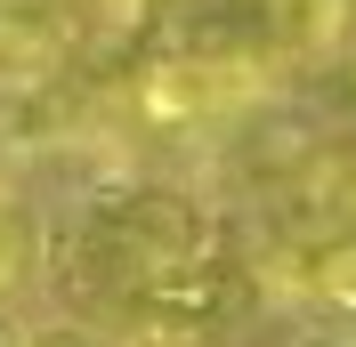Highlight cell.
<instances>
[{"label": "cell", "mask_w": 356, "mask_h": 347, "mask_svg": "<svg viewBox=\"0 0 356 347\" xmlns=\"http://www.w3.org/2000/svg\"><path fill=\"white\" fill-rule=\"evenodd\" d=\"M259 57L275 73H324L356 49V0H251Z\"/></svg>", "instance_id": "277c9868"}, {"label": "cell", "mask_w": 356, "mask_h": 347, "mask_svg": "<svg viewBox=\"0 0 356 347\" xmlns=\"http://www.w3.org/2000/svg\"><path fill=\"white\" fill-rule=\"evenodd\" d=\"M65 57H73V41H65L57 0H0V105L57 81Z\"/></svg>", "instance_id": "5b68a950"}, {"label": "cell", "mask_w": 356, "mask_h": 347, "mask_svg": "<svg viewBox=\"0 0 356 347\" xmlns=\"http://www.w3.org/2000/svg\"><path fill=\"white\" fill-rule=\"evenodd\" d=\"M275 89H284V73L251 49H146L130 73V121L195 137V130H227V121L275 105Z\"/></svg>", "instance_id": "3957f363"}, {"label": "cell", "mask_w": 356, "mask_h": 347, "mask_svg": "<svg viewBox=\"0 0 356 347\" xmlns=\"http://www.w3.org/2000/svg\"><path fill=\"white\" fill-rule=\"evenodd\" d=\"M202 242H219V218L195 186L146 178V170L89 178L41 235V282L57 299H73L89 323H113L138 282L195 259Z\"/></svg>", "instance_id": "6da1fadb"}, {"label": "cell", "mask_w": 356, "mask_h": 347, "mask_svg": "<svg viewBox=\"0 0 356 347\" xmlns=\"http://www.w3.org/2000/svg\"><path fill=\"white\" fill-rule=\"evenodd\" d=\"M0 202H17V162H8V146H0Z\"/></svg>", "instance_id": "30bf717a"}, {"label": "cell", "mask_w": 356, "mask_h": 347, "mask_svg": "<svg viewBox=\"0 0 356 347\" xmlns=\"http://www.w3.org/2000/svg\"><path fill=\"white\" fill-rule=\"evenodd\" d=\"M291 347H348V331H300Z\"/></svg>", "instance_id": "9c48e42d"}, {"label": "cell", "mask_w": 356, "mask_h": 347, "mask_svg": "<svg viewBox=\"0 0 356 347\" xmlns=\"http://www.w3.org/2000/svg\"><path fill=\"white\" fill-rule=\"evenodd\" d=\"M24 347H130L113 323H89V315H57V323H33Z\"/></svg>", "instance_id": "52a82bcc"}, {"label": "cell", "mask_w": 356, "mask_h": 347, "mask_svg": "<svg viewBox=\"0 0 356 347\" xmlns=\"http://www.w3.org/2000/svg\"><path fill=\"white\" fill-rule=\"evenodd\" d=\"M41 218L24 210V202H0V307L17 299L24 282H41Z\"/></svg>", "instance_id": "8992f818"}, {"label": "cell", "mask_w": 356, "mask_h": 347, "mask_svg": "<svg viewBox=\"0 0 356 347\" xmlns=\"http://www.w3.org/2000/svg\"><path fill=\"white\" fill-rule=\"evenodd\" d=\"M348 347H356V323H348Z\"/></svg>", "instance_id": "8fae6325"}, {"label": "cell", "mask_w": 356, "mask_h": 347, "mask_svg": "<svg viewBox=\"0 0 356 347\" xmlns=\"http://www.w3.org/2000/svg\"><path fill=\"white\" fill-rule=\"evenodd\" d=\"M24 331H33V323H24L17 307H0V347H24Z\"/></svg>", "instance_id": "ba28073f"}, {"label": "cell", "mask_w": 356, "mask_h": 347, "mask_svg": "<svg viewBox=\"0 0 356 347\" xmlns=\"http://www.w3.org/2000/svg\"><path fill=\"white\" fill-rule=\"evenodd\" d=\"M267 307V282H259V259L243 242H202L195 259L162 266L154 282H138L113 331L130 347H235L259 331Z\"/></svg>", "instance_id": "7a4b0ae2"}]
</instances>
